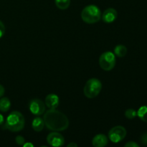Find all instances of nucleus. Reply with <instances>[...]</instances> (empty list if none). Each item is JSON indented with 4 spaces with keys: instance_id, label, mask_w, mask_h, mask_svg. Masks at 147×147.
<instances>
[{
    "instance_id": "f257e3e1",
    "label": "nucleus",
    "mask_w": 147,
    "mask_h": 147,
    "mask_svg": "<svg viewBox=\"0 0 147 147\" xmlns=\"http://www.w3.org/2000/svg\"><path fill=\"white\" fill-rule=\"evenodd\" d=\"M45 125L53 131H63L69 126V120L67 116L56 109H49L43 117Z\"/></svg>"
},
{
    "instance_id": "f03ea898",
    "label": "nucleus",
    "mask_w": 147,
    "mask_h": 147,
    "mask_svg": "<svg viewBox=\"0 0 147 147\" xmlns=\"http://www.w3.org/2000/svg\"><path fill=\"white\" fill-rule=\"evenodd\" d=\"M24 116L19 111H13L7 116L4 127L10 131L19 132L24 129Z\"/></svg>"
},
{
    "instance_id": "7ed1b4c3",
    "label": "nucleus",
    "mask_w": 147,
    "mask_h": 147,
    "mask_svg": "<svg viewBox=\"0 0 147 147\" xmlns=\"http://www.w3.org/2000/svg\"><path fill=\"white\" fill-rule=\"evenodd\" d=\"M81 18L86 23L94 24L101 19V11L96 5H88L85 7L81 12Z\"/></svg>"
},
{
    "instance_id": "20e7f679",
    "label": "nucleus",
    "mask_w": 147,
    "mask_h": 147,
    "mask_svg": "<svg viewBox=\"0 0 147 147\" xmlns=\"http://www.w3.org/2000/svg\"><path fill=\"white\" fill-rule=\"evenodd\" d=\"M101 89V82L97 78H91L88 80L85 85L83 93L88 98H94L98 96Z\"/></svg>"
},
{
    "instance_id": "39448f33",
    "label": "nucleus",
    "mask_w": 147,
    "mask_h": 147,
    "mask_svg": "<svg viewBox=\"0 0 147 147\" xmlns=\"http://www.w3.org/2000/svg\"><path fill=\"white\" fill-rule=\"evenodd\" d=\"M99 65L106 71L111 70L116 65V55L112 52H106L100 55Z\"/></svg>"
},
{
    "instance_id": "423d86ee",
    "label": "nucleus",
    "mask_w": 147,
    "mask_h": 147,
    "mask_svg": "<svg viewBox=\"0 0 147 147\" xmlns=\"http://www.w3.org/2000/svg\"><path fill=\"white\" fill-rule=\"evenodd\" d=\"M126 136V130L121 126H117L112 128L109 132V139L113 143L121 142Z\"/></svg>"
},
{
    "instance_id": "0eeeda50",
    "label": "nucleus",
    "mask_w": 147,
    "mask_h": 147,
    "mask_svg": "<svg viewBox=\"0 0 147 147\" xmlns=\"http://www.w3.org/2000/svg\"><path fill=\"white\" fill-rule=\"evenodd\" d=\"M30 111L35 116H41L45 111V104L40 99H32L29 105Z\"/></svg>"
},
{
    "instance_id": "6e6552de",
    "label": "nucleus",
    "mask_w": 147,
    "mask_h": 147,
    "mask_svg": "<svg viewBox=\"0 0 147 147\" xmlns=\"http://www.w3.org/2000/svg\"><path fill=\"white\" fill-rule=\"evenodd\" d=\"M47 142L50 146L59 147L64 145L65 139L60 133L57 131H54L49 134L47 137Z\"/></svg>"
},
{
    "instance_id": "1a4fd4ad",
    "label": "nucleus",
    "mask_w": 147,
    "mask_h": 147,
    "mask_svg": "<svg viewBox=\"0 0 147 147\" xmlns=\"http://www.w3.org/2000/svg\"><path fill=\"white\" fill-rule=\"evenodd\" d=\"M102 20L106 23L113 22L118 17L116 10L113 8H109L103 11L102 14Z\"/></svg>"
},
{
    "instance_id": "9d476101",
    "label": "nucleus",
    "mask_w": 147,
    "mask_h": 147,
    "mask_svg": "<svg viewBox=\"0 0 147 147\" xmlns=\"http://www.w3.org/2000/svg\"><path fill=\"white\" fill-rule=\"evenodd\" d=\"M45 106L49 109H56L59 105V98L55 94H49L45 98Z\"/></svg>"
},
{
    "instance_id": "9b49d317",
    "label": "nucleus",
    "mask_w": 147,
    "mask_h": 147,
    "mask_svg": "<svg viewBox=\"0 0 147 147\" xmlns=\"http://www.w3.org/2000/svg\"><path fill=\"white\" fill-rule=\"evenodd\" d=\"M108 137L105 134H100L94 136L92 141L93 146L95 147H104L108 144Z\"/></svg>"
},
{
    "instance_id": "f8f14e48",
    "label": "nucleus",
    "mask_w": 147,
    "mask_h": 147,
    "mask_svg": "<svg viewBox=\"0 0 147 147\" xmlns=\"http://www.w3.org/2000/svg\"><path fill=\"white\" fill-rule=\"evenodd\" d=\"M32 126L33 129L37 132H40L43 130L45 126V122L43 119L40 117H37L34 119L32 123Z\"/></svg>"
},
{
    "instance_id": "ddd939ff",
    "label": "nucleus",
    "mask_w": 147,
    "mask_h": 147,
    "mask_svg": "<svg viewBox=\"0 0 147 147\" xmlns=\"http://www.w3.org/2000/svg\"><path fill=\"white\" fill-rule=\"evenodd\" d=\"M10 107H11V102L8 98L4 97L0 99V111H8Z\"/></svg>"
},
{
    "instance_id": "4468645a",
    "label": "nucleus",
    "mask_w": 147,
    "mask_h": 147,
    "mask_svg": "<svg viewBox=\"0 0 147 147\" xmlns=\"http://www.w3.org/2000/svg\"><path fill=\"white\" fill-rule=\"evenodd\" d=\"M127 53V48L124 45H119L114 49V54L119 57H123L126 56Z\"/></svg>"
},
{
    "instance_id": "2eb2a0df",
    "label": "nucleus",
    "mask_w": 147,
    "mask_h": 147,
    "mask_svg": "<svg viewBox=\"0 0 147 147\" xmlns=\"http://www.w3.org/2000/svg\"><path fill=\"white\" fill-rule=\"evenodd\" d=\"M56 7L62 10L67 9L70 4V0H55Z\"/></svg>"
},
{
    "instance_id": "dca6fc26",
    "label": "nucleus",
    "mask_w": 147,
    "mask_h": 147,
    "mask_svg": "<svg viewBox=\"0 0 147 147\" xmlns=\"http://www.w3.org/2000/svg\"><path fill=\"white\" fill-rule=\"evenodd\" d=\"M137 116L143 121L147 123V106H143L137 111Z\"/></svg>"
},
{
    "instance_id": "f3484780",
    "label": "nucleus",
    "mask_w": 147,
    "mask_h": 147,
    "mask_svg": "<svg viewBox=\"0 0 147 147\" xmlns=\"http://www.w3.org/2000/svg\"><path fill=\"white\" fill-rule=\"evenodd\" d=\"M137 116V111L132 109H129L125 112V116L129 119H134Z\"/></svg>"
},
{
    "instance_id": "a211bd4d",
    "label": "nucleus",
    "mask_w": 147,
    "mask_h": 147,
    "mask_svg": "<svg viewBox=\"0 0 147 147\" xmlns=\"http://www.w3.org/2000/svg\"><path fill=\"white\" fill-rule=\"evenodd\" d=\"M15 142L18 145L23 146V144L25 143V139H24V138L22 137V136H17V137L15 138Z\"/></svg>"
},
{
    "instance_id": "6ab92c4d",
    "label": "nucleus",
    "mask_w": 147,
    "mask_h": 147,
    "mask_svg": "<svg viewBox=\"0 0 147 147\" xmlns=\"http://www.w3.org/2000/svg\"><path fill=\"white\" fill-rule=\"evenodd\" d=\"M4 33H5V27L2 22L0 21V38L4 36Z\"/></svg>"
},
{
    "instance_id": "aec40b11",
    "label": "nucleus",
    "mask_w": 147,
    "mask_h": 147,
    "mask_svg": "<svg viewBox=\"0 0 147 147\" xmlns=\"http://www.w3.org/2000/svg\"><path fill=\"white\" fill-rule=\"evenodd\" d=\"M126 147H139V144L134 142H129L125 144Z\"/></svg>"
},
{
    "instance_id": "412c9836",
    "label": "nucleus",
    "mask_w": 147,
    "mask_h": 147,
    "mask_svg": "<svg viewBox=\"0 0 147 147\" xmlns=\"http://www.w3.org/2000/svg\"><path fill=\"white\" fill-rule=\"evenodd\" d=\"M142 142L144 144H147V134H145L142 136Z\"/></svg>"
},
{
    "instance_id": "4be33fe9",
    "label": "nucleus",
    "mask_w": 147,
    "mask_h": 147,
    "mask_svg": "<svg viewBox=\"0 0 147 147\" xmlns=\"http://www.w3.org/2000/svg\"><path fill=\"white\" fill-rule=\"evenodd\" d=\"M4 92H5V90H4V88L1 85H0V98L2 97L4 94Z\"/></svg>"
},
{
    "instance_id": "5701e85b",
    "label": "nucleus",
    "mask_w": 147,
    "mask_h": 147,
    "mask_svg": "<svg viewBox=\"0 0 147 147\" xmlns=\"http://www.w3.org/2000/svg\"><path fill=\"white\" fill-rule=\"evenodd\" d=\"M4 116H3L0 113V126H1V125H2L3 123H4Z\"/></svg>"
},
{
    "instance_id": "b1692460",
    "label": "nucleus",
    "mask_w": 147,
    "mask_h": 147,
    "mask_svg": "<svg viewBox=\"0 0 147 147\" xmlns=\"http://www.w3.org/2000/svg\"><path fill=\"white\" fill-rule=\"evenodd\" d=\"M23 146H24V147H27V146L33 147V146H34V145H33L32 144H31V143H27V144L24 143V144H23Z\"/></svg>"
},
{
    "instance_id": "393cba45",
    "label": "nucleus",
    "mask_w": 147,
    "mask_h": 147,
    "mask_svg": "<svg viewBox=\"0 0 147 147\" xmlns=\"http://www.w3.org/2000/svg\"><path fill=\"white\" fill-rule=\"evenodd\" d=\"M67 146H68V147H71V146L77 147V146H78V144H76V143H73V142H72V143L69 144L67 145Z\"/></svg>"
}]
</instances>
